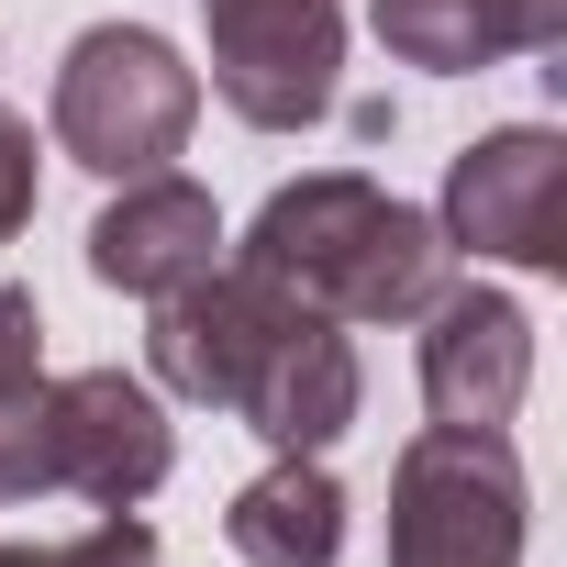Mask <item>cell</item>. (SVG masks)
Instances as JSON below:
<instances>
[{
  "label": "cell",
  "instance_id": "obj_10",
  "mask_svg": "<svg viewBox=\"0 0 567 567\" xmlns=\"http://www.w3.org/2000/svg\"><path fill=\"white\" fill-rule=\"evenodd\" d=\"M357 401H368V379H357V346H346L323 312H290V334H278V346L256 357V379H245L234 423H245V434H267L278 456H323V445L357 423Z\"/></svg>",
  "mask_w": 567,
  "mask_h": 567
},
{
  "label": "cell",
  "instance_id": "obj_16",
  "mask_svg": "<svg viewBox=\"0 0 567 567\" xmlns=\"http://www.w3.org/2000/svg\"><path fill=\"white\" fill-rule=\"evenodd\" d=\"M45 368V323H34V290H0V390H34Z\"/></svg>",
  "mask_w": 567,
  "mask_h": 567
},
{
  "label": "cell",
  "instance_id": "obj_11",
  "mask_svg": "<svg viewBox=\"0 0 567 567\" xmlns=\"http://www.w3.org/2000/svg\"><path fill=\"white\" fill-rule=\"evenodd\" d=\"M223 534L245 567H334L346 556V489L323 478V456H278L267 478L234 489Z\"/></svg>",
  "mask_w": 567,
  "mask_h": 567
},
{
  "label": "cell",
  "instance_id": "obj_6",
  "mask_svg": "<svg viewBox=\"0 0 567 567\" xmlns=\"http://www.w3.org/2000/svg\"><path fill=\"white\" fill-rule=\"evenodd\" d=\"M290 312H301V301H278L267 278H245V267H200L189 290H167V301H156L145 357H156V379H167L178 401L234 412V401H245V379H256V357L290 334Z\"/></svg>",
  "mask_w": 567,
  "mask_h": 567
},
{
  "label": "cell",
  "instance_id": "obj_7",
  "mask_svg": "<svg viewBox=\"0 0 567 567\" xmlns=\"http://www.w3.org/2000/svg\"><path fill=\"white\" fill-rule=\"evenodd\" d=\"M45 445H56V489H79L90 512H134L167 467H178V434L156 412L145 379L123 368H79L45 390Z\"/></svg>",
  "mask_w": 567,
  "mask_h": 567
},
{
  "label": "cell",
  "instance_id": "obj_12",
  "mask_svg": "<svg viewBox=\"0 0 567 567\" xmlns=\"http://www.w3.org/2000/svg\"><path fill=\"white\" fill-rule=\"evenodd\" d=\"M368 23L401 68H434V79H467V68H501L512 34H501V0H368Z\"/></svg>",
  "mask_w": 567,
  "mask_h": 567
},
{
  "label": "cell",
  "instance_id": "obj_8",
  "mask_svg": "<svg viewBox=\"0 0 567 567\" xmlns=\"http://www.w3.org/2000/svg\"><path fill=\"white\" fill-rule=\"evenodd\" d=\"M534 390V323L501 290H445L423 334V412L445 434H501Z\"/></svg>",
  "mask_w": 567,
  "mask_h": 567
},
{
  "label": "cell",
  "instance_id": "obj_13",
  "mask_svg": "<svg viewBox=\"0 0 567 567\" xmlns=\"http://www.w3.org/2000/svg\"><path fill=\"white\" fill-rule=\"evenodd\" d=\"M56 489V445H45V379L34 390H0V501H34Z\"/></svg>",
  "mask_w": 567,
  "mask_h": 567
},
{
  "label": "cell",
  "instance_id": "obj_17",
  "mask_svg": "<svg viewBox=\"0 0 567 567\" xmlns=\"http://www.w3.org/2000/svg\"><path fill=\"white\" fill-rule=\"evenodd\" d=\"M501 34H512V56H556L567 45V0H501Z\"/></svg>",
  "mask_w": 567,
  "mask_h": 567
},
{
  "label": "cell",
  "instance_id": "obj_5",
  "mask_svg": "<svg viewBox=\"0 0 567 567\" xmlns=\"http://www.w3.org/2000/svg\"><path fill=\"white\" fill-rule=\"evenodd\" d=\"M445 245L467 256H501V267H534L556 278L567 267V145L545 123H512V134H478L456 167H445Z\"/></svg>",
  "mask_w": 567,
  "mask_h": 567
},
{
  "label": "cell",
  "instance_id": "obj_3",
  "mask_svg": "<svg viewBox=\"0 0 567 567\" xmlns=\"http://www.w3.org/2000/svg\"><path fill=\"white\" fill-rule=\"evenodd\" d=\"M523 556V456L512 434L423 423L390 467V567H512Z\"/></svg>",
  "mask_w": 567,
  "mask_h": 567
},
{
  "label": "cell",
  "instance_id": "obj_1",
  "mask_svg": "<svg viewBox=\"0 0 567 567\" xmlns=\"http://www.w3.org/2000/svg\"><path fill=\"white\" fill-rule=\"evenodd\" d=\"M234 267L267 278L278 301L323 312V323H412V312L445 301L456 245H445L434 212H401L368 167H312L256 212Z\"/></svg>",
  "mask_w": 567,
  "mask_h": 567
},
{
  "label": "cell",
  "instance_id": "obj_4",
  "mask_svg": "<svg viewBox=\"0 0 567 567\" xmlns=\"http://www.w3.org/2000/svg\"><path fill=\"white\" fill-rule=\"evenodd\" d=\"M200 34L223 112H245L256 134H301L334 112V68H346L334 0H200Z\"/></svg>",
  "mask_w": 567,
  "mask_h": 567
},
{
  "label": "cell",
  "instance_id": "obj_9",
  "mask_svg": "<svg viewBox=\"0 0 567 567\" xmlns=\"http://www.w3.org/2000/svg\"><path fill=\"white\" fill-rule=\"evenodd\" d=\"M200 267H223V212H212V189H189L167 167L123 178V200L90 223V278H101V290L167 301V290H189Z\"/></svg>",
  "mask_w": 567,
  "mask_h": 567
},
{
  "label": "cell",
  "instance_id": "obj_14",
  "mask_svg": "<svg viewBox=\"0 0 567 567\" xmlns=\"http://www.w3.org/2000/svg\"><path fill=\"white\" fill-rule=\"evenodd\" d=\"M0 567H156V534H145L134 512H101V523L68 534V545H0Z\"/></svg>",
  "mask_w": 567,
  "mask_h": 567
},
{
  "label": "cell",
  "instance_id": "obj_2",
  "mask_svg": "<svg viewBox=\"0 0 567 567\" xmlns=\"http://www.w3.org/2000/svg\"><path fill=\"white\" fill-rule=\"evenodd\" d=\"M56 145L79 156V167H101V178H145V167H167L178 145H189V123H200V68L167 45V34H145V23H90L79 45H68V68H56Z\"/></svg>",
  "mask_w": 567,
  "mask_h": 567
},
{
  "label": "cell",
  "instance_id": "obj_15",
  "mask_svg": "<svg viewBox=\"0 0 567 567\" xmlns=\"http://www.w3.org/2000/svg\"><path fill=\"white\" fill-rule=\"evenodd\" d=\"M23 223H34V123L0 112V245H12Z\"/></svg>",
  "mask_w": 567,
  "mask_h": 567
}]
</instances>
